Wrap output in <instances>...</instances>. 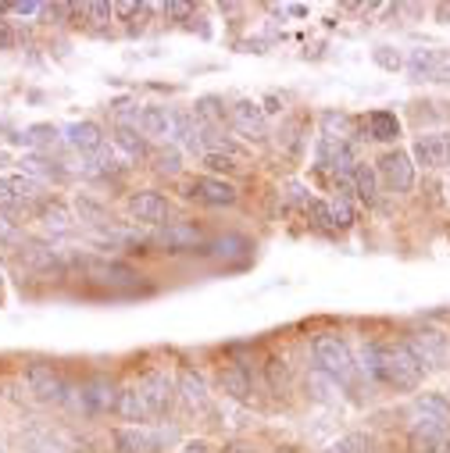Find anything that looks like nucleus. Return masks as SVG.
I'll list each match as a JSON object with an SVG mask.
<instances>
[{
	"label": "nucleus",
	"mask_w": 450,
	"mask_h": 453,
	"mask_svg": "<svg viewBox=\"0 0 450 453\" xmlns=\"http://www.w3.org/2000/svg\"><path fill=\"white\" fill-rule=\"evenodd\" d=\"M165 439H172V432H158L147 425H119L111 432V446L115 453H161Z\"/></svg>",
	"instance_id": "4"
},
{
	"label": "nucleus",
	"mask_w": 450,
	"mask_h": 453,
	"mask_svg": "<svg viewBox=\"0 0 450 453\" xmlns=\"http://www.w3.org/2000/svg\"><path fill=\"white\" fill-rule=\"evenodd\" d=\"M15 47V33L8 22H0V50H12Z\"/></svg>",
	"instance_id": "43"
},
{
	"label": "nucleus",
	"mask_w": 450,
	"mask_h": 453,
	"mask_svg": "<svg viewBox=\"0 0 450 453\" xmlns=\"http://www.w3.org/2000/svg\"><path fill=\"white\" fill-rule=\"evenodd\" d=\"M376 61H379L383 68H390V72H397V68H400V58H393V54H390V47H379V50H376Z\"/></svg>",
	"instance_id": "40"
},
{
	"label": "nucleus",
	"mask_w": 450,
	"mask_h": 453,
	"mask_svg": "<svg viewBox=\"0 0 450 453\" xmlns=\"http://www.w3.org/2000/svg\"><path fill=\"white\" fill-rule=\"evenodd\" d=\"M40 225L54 236H65V233H72V211L61 200H43L40 203Z\"/></svg>",
	"instance_id": "23"
},
{
	"label": "nucleus",
	"mask_w": 450,
	"mask_h": 453,
	"mask_svg": "<svg viewBox=\"0 0 450 453\" xmlns=\"http://www.w3.org/2000/svg\"><path fill=\"white\" fill-rule=\"evenodd\" d=\"M425 379V365L411 354L407 343H379V386H390L397 393L418 389Z\"/></svg>",
	"instance_id": "1"
},
{
	"label": "nucleus",
	"mask_w": 450,
	"mask_h": 453,
	"mask_svg": "<svg viewBox=\"0 0 450 453\" xmlns=\"http://www.w3.org/2000/svg\"><path fill=\"white\" fill-rule=\"evenodd\" d=\"M12 165V154L8 150H0V168H8Z\"/></svg>",
	"instance_id": "48"
},
{
	"label": "nucleus",
	"mask_w": 450,
	"mask_h": 453,
	"mask_svg": "<svg viewBox=\"0 0 450 453\" xmlns=\"http://www.w3.org/2000/svg\"><path fill=\"white\" fill-rule=\"evenodd\" d=\"M15 203V193H12V179H0V211Z\"/></svg>",
	"instance_id": "42"
},
{
	"label": "nucleus",
	"mask_w": 450,
	"mask_h": 453,
	"mask_svg": "<svg viewBox=\"0 0 450 453\" xmlns=\"http://www.w3.org/2000/svg\"><path fill=\"white\" fill-rule=\"evenodd\" d=\"M12 193H15V200L33 203V200H40L43 182H40V179H33V175H19V179H12Z\"/></svg>",
	"instance_id": "33"
},
{
	"label": "nucleus",
	"mask_w": 450,
	"mask_h": 453,
	"mask_svg": "<svg viewBox=\"0 0 450 453\" xmlns=\"http://www.w3.org/2000/svg\"><path fill=\"white\" fill-rule=\"evenodd\" d=\"M65 140H68V147L79 150L82 157H89V154H97V150L104 147V133H100L97 122H75V126H68V129H65Z\"/></svg>",
	"instance_id": "18"
},
{
	"label": "nucleus",
	"mask_w": 450,
	"mask_h": 453,
	"mask_svg": "<svg viewBox=\"0 0 450 453\" xmlns=\"http://www.w3.org/2000/svg\"><path fill=\"white\" fill-rule=\"evenodd\" d=\"M311 357H314V365H318L322 375L336 379L340 386H347V382L358 375L354 350L347 347V339L336 335V332H318V335L311 339Z\"/></svg>",
	"instance_id": "2"
},
{
	"label": "nucleus",
	"mask_w": 450,
	"mask_h": 453,
	"mask_svg": "<svg viewBox=\"0 0 450 453\" xmlns=\"http://www.w3.org/2000/svg\"><path fill=\"white\" fill-rule=\"evenodd\" d=\"M0 453H8V449H4V446H0Z\"/></svg>",
	"instance_id": "50"
},
{
	"label": "nucleus",
	"mask_w": 450,
	"mask_h": 453,
	"mask_svg": "<svg viewBox=\"0 0 450 453\" xmlns=\"http://www.w3.org/2000/svg\"><path fill=\"white\" fill-rule=\"evenodd\" d=\"M229 122L237 126L240 136L261 140V136H265V107L254 104V100H237V104L229 107Z\"/></svg>",
	"instance_id": "13"
},
{
	"label": "nucleus",
	"mask_w": 450,
	"mask_h": 453,
	"mask_svg": "<svg viewBox=\"0 0 450 453\" xmlns=\"http://www.w3.org/2000/svg\"><path fill=\"white\" fill-rule=\"evenodd\" d=\"M115 12H119V15H136L140 4H115Z\"/></svg>",
	"instance_id": "46"
},
{
	"label": "nucleus",
	"mask_w": 450,
	"mask_h": 453,
	"mask_svg": "<svg viewBox=\"0 0 450 453\" xmlns=\"http://www.w3.org/2000/svg\"><path fill=\"white\" fill-rule=\"evenodd\" d=\"M115 150H122L129 161H144L151 150H147V140L140 129H129V126H119L115 129Z\"/></svg>",
	"instance_id": "26"
},
{
	"label": "nucleus",
	"mask_w": 450,
	"mask_h": 453,
	"mask_svg": "<svg viewBox=\"0 0 450 453\" xmlns=\"http://www.w3.org/2000/svg\"><path fill=\"white\" fill-rule=\"evenodd\" d=\"M186 196L197 203H207V207H233L240 200V189L225 179H214V175H193L186 182Z\"/></svg>",
	"instance_id": "6"
},
{
	"label": "nucleus",
	"mask_w": 450,
	"mask_h": 453,
	"mask_svg": "<svg viewBox=\"0 0 450 453\" xmlns=\"http://www.w3.org/2000/svg\"><path fill=\"white\" fill-rule=\"evenodd\" d=\"M329 203H332L336 233H340V229H351V225H354V207H351V200H347V196H336V200H329Z\"/></svg>",
	"instance_id": "34"
},
{
	"label": "nucleus",
	"mask_w": 450,
	"mask_h": 453,
	"mask_svg": "<svg viewBox=\"0 0 450 453\" xmlns=\"http://www.w3.org/2000/svg\"><path fill=\"white\" fill-rule=\"evenodd\" d=\"M265 104H268V107H265V111H268V115H272V111H279V96H268Z\"/></svg>",
	"instance_id": "47"
},
{
	"label": "nucleus",
	"mask_w": 450,
	"mask_h": 453,
	"mask_svg": "<svg viewBox=\"0 0 450 453\" xmlns=\"http://www.w3.org/2000/svg\"><path fill=\"white\" fill-rule=\"evenodd\" d=\"M369 136L376 143H397L400 140V119L393 111H372L369 115Z\"/></svg>",
	"instance_id": "24"
},
{
	"label": "nucleus",
	"mask_w": 450,
	"mask_h": 453,
	"mask_svg": "<svg viewBox=\"0 0 450 453\" xmlns=\"http://www.w3.org/2000/svg\"><path fill=\"white\" fill-rule=\"evenodd\" d=\"M304 211H307V218H311V225H314V229L336 233V221H332V203H329V200H311Z\"/></svg>",
	"instance_id": "32"
},
{
	"label": "nucleus",
	"mask_w": 450,
	"mask_h": 453,
	"mask_svg": "<svg viewBox=\"0 0 450 453\" xmlns=\"http://www.w3.org/2000/svg\"><path fill=\"white\" fill-rule=\"evenodd\" d=\"M126 211H129L133 221H140V225H154V229H161V225H168L172 203H168V196H161L158 189H136V193H129Z\"/></svg>",
	"instance_id": "5"
},
{
	"label": "nucleus",
	"mask_w": 450,
	"mask_h": 453,
	"mask_svg": "<svg viewBox=\"0 0 450 453\" xmlns=\"http://www.w3.org/2000/svg\"><path fill=\"white\" fill-rule=\"evenodd\" d=\"M193 119L204 126V129H214L218 122H225V100L221 96H200L193 104Z\"/></svg>",
	"instance_id": "28"
},
{
	"label": "nucleus",
	"mask_w": 450,
	"mask_h": 453,
	"mask_svg": "<svg viewBox=\"0 0 450 453\" xmlns=\"http://www.w3.org/2000/svg\"><path fill=\"white\" fill-rule=\"evenodd\" d=\"M322 140H332V143H351L358 133H354V119L344 115V111H322Z\"/></svg>",
	"instance_id": "22"
},
{
	"label": "nucleus",
	"mask_w": 450,
	"mask_h": 453,
	"mask_svg": "<svg viewBox=\"0 0 450 453\" xmlns=\"http://www.w3.org/2000/svg\"><path fill=\"white\" fill-rule=\"evenodd\" d=\"M89 279L107 289H126L140 282V272L129 268L126 261H89Z\"/></svg>",
	"instance_id": "12"
},
{
	"label": "nucleus",
	"mask_w": 450,
	"mask_h": 453,
	"mask_svg": "<svg viewBox=\"0 0 450 453\" xmlns=\"http://www.w3.org/2000/svg\"><path fill=\"white\" fill-rule=\"evenodd\" d=\"M354 193H358L369 207L379 200V172H376L372 165H365V161H358V168H354Z\"/></svg>",
	"instance_id": "27"
},
{
	"label": "nucleus",
	"mask_w": 450,
	"mask_h": 453,
	"mask_svg": "<svg viewBox=\"0 0 450 453\" xmlns=\"http://www.w3.org/2000/svg\"><path fill=\"white\" fill-rule=\"evenodd\" d=\"M218 386L225 389V396H233V400H251V393H254L247 365H225L221 375H218Z\"/></svg>",
	"instance_id": "20"
},
{
	"label": "nucleus",
	"mask_w": 450,
	"mask_h": 453,
	"mask_svg": "<svg viewBox=\"0 0 450 453\" xmlns=\"http://www.w3.org/2000/svg\"><path fill=\"white\" fill-rule=\"evenodd\" d=\"M411 72L422 79V75H432V54L429 50H415L411 54Z\"/></svg>",
	"instance_id": "36"
},
{
	"label": "nucleus",
	"mask_w": 450,
	"mask_h": 453,
	"mask_svg": "<svg viewBox=\"0 0 450 453\" xmlns=\"http://www.w3.org/2000/svg\"><path fill=\"white\" fill-rule=\"evenodd\" d=\"M200 229L193 221H168V225H161V233H158V247H165V250H172V254H179V250H197L200 247Z\"/></svg>",
	"instance_id": "15"
},
{
	"label": "nucleus",
	"mask_w": 450,
	"mask_h": 453,
	"mask_svg": "<svg viewBox=\"0 0 450 453\" xmlns=\"http://www.w3.org/2000/svg\"><path fill=\"white\" fill-rule=\"evenodd\" d=\"M175 453H214V446H211L207 439H190V442H182Z\"/></svg>",
	"instance_id": "39"
},
{
	"label": "nucleus",
	"mask_w": 450,
	"mask_h": 453,
	"mask_svg": "<svg viewBox=\"0 0 450 453\" xmlns=\"http://www.w3.org/2000/svg\"><path fill=\"white\" fill-rule=\"evenodd\" d=\"M221 453H254V446L251 442H225Z\"/></svg>",
	"instance_id": "45"
},
{
	"label": "nucleus",
	"mask_w": 450,
	"mask_h": 453,
	"mask_svg": "<svg viewBox=\"0 0 450 453\" xmlns=\"http://www.w3.org/2000/svg\"><path fill=\"white\" fill-rule=\"evenodd\" d=\"M376 172H379V179L393 189V193H411V186H415V165H411V157L404 154V150H386L379 161H376Z\"/></svg>",
	"instance_id": "9"
},
{
	"label": "nucleus",
	"mask_w": 450,
	"mask_h": 453,
	"mask_svg": "<svg viewBox=\"0 0 450 453\" xmlns=\"http://www.w3.org/2000/svg\"><path fill=\"white\" fill-rule=\"evenodd\" d=\"M26 382L36 393V400L43 403H65L68 400V382L61 379V372H54V365H26Z\"/></svg>",
	"instance_id": "8"
},
{
	"label": "nucleus",
	"mask_w": 450,
	"mask_h": 453,
	"mask_svg": "<svg viewBox=\"0 0 450 453\" xmlns=\"http://www.w3.org/2000/svg\"><path fill=\"white\" fill-rule=\"evenodd\" d=\"M115 414H119L122 421H129V425H147V421H154V411H151V403H147V396H144L140 386H126V389L119 393Z\"/></svg>",
	"instance_id": "17"
},
{
	"label": "nucleus",
	"mask_w": 450,
	"mask_h": 453,
	"mask_svg": "<svg viewBox=\"0 0 450 453\" xmlns=\"http://www.w3.org/2000/svg\"><path fill=\"white\" fill-rule=\"evenodd\" d=\"M0 240H4V243H15L19 240V225L4 211H0Z\"/></svg>",
	"instance_id": "38"
},
{
	"label": "nucleus",
	"mask_w": 450,
	"mask_h": 453,
	"mask_svg": "<svg viewBox=\"0 0 450 453\" xmlns=\"http://www.w3.org/2000/svg\"><path fill=\"white\" fill-rule=\"evenodd\" d=\"M29 265H36L43 272H54V268H61V254H54L50 247H36V250H29Z\"/></svg>",
	"instance_id": "35"
},
{
	"label": "nucleus",
	"mask_w": 450,
	"mask_h": 453,
	"mask_svg": "<svg viewBox=\"0 0 450 453\" xmlns=\"http://www.w3.org/2000/svg\"><path fill=\"white\" fill-rule=\"evenodd\" d=\"M0 282H4V268H0Z\"/></svg>",
	"instance_id": "49"
},
{
	"label": "nucleus",
	"mask_w": 450,
	"mask_h": 453,
	"mask_svg": "<svg viewBox=\"0 0 450 453\" xmlns=\"http://www.w3.org/2000/svg\"><path fill=\"white\" fill-rule=\"evenodd\" d=\"M404 343L411 347V354L425 365V368H439L443 361H446V354H450V343H446V335L443 332H436V328H418V332H411Z\"/></svg>",
	"instance_id": "10"
},
{
	"label": "nucleus",
	"mask_w": 450,
	"mask_h": 453,
	"mask_svg": "<svg viewBox=\"0 0 450 453\" xmlns=\"http://www.w3.org/2000/svg\"><path fill=\"white\" fill-rule=\"evenodd\" d=\"M175 393H179L190 407H204V403H207V379H204L197 368L182 365L179 375H175Z\"/></svg>",
	"instance_id": "19"
},
{
	"label": "nucleus",
	"mask_w": 450,
	"mask_h": 453,
	"mask_svg": "<svg viewBox=\"0 0 450 453\" xmlns=\"http://www.w3.org/2000/svg\"><path fill=\"white\" fill-rule=\"evenodd\" d=\"M407 453H450V428L446 432H411Z\"/></svg>",
	"instance_id": "25"
},
{
	"label": "nucleus",
	"mask_w": 450,
	"mask_h": 453,
	"mask_svg": "<svg viewBox=\"0 0 450 453\" xmlns=\"http://www.w3.org/2000/svg\"><path fill=\"white\" fill-rule=\"evenodd\" d=\"M43 4H12V15H40Z\"/></svg>",
	"instance_id": "44"
},
{
	"label": "nucleus",
	"mask_w": 450,
	"mask_h": 453,
	"mask_svg": "<svg viewBox=\"0 0 450 453\" xmlns=\"http://www.w3.org/2000/svg\"><path fill=\"white\" fill-rule=\"evenodd\" d=\"M415 157L425 168H446L450 165V133H422L415 140Z\"/></svg>",
	"instance_id": "14"
},
{
	"label": "nucleus",
	"mask_w": 450,
	"mask_h": 453,
	"mask_svg": "<svg viewBox=\"0 0 450 453\" xmlns=\"http://www.w3.org/2000/svg\"><path fill=\"white\" fill-rule=\"evenodd\" d=\"M136 386L144 389V396H147L154 418H165V414L172 411V403H175V379H172L168 372H147Z\"/></svg>",
	"instance_id": "11"
},
{
	"label": "nucleus",
	"mask_w": 450,
	"mask_h": 453,
	"mask_svg": "<svg viewBox=\"0 0 450 453\" xmlns=\"http://www.w3.org/2000/svg\"><path fill=\"white\" fill-rule=\"evenodd\" d=\"M122 172H126V165H122L119 150L107 147V143H104L97 154L86 157V175H93V179H115V175H122Z\"/></svg>",
	"instance_id": "21"
},
{
	"label": "nucleus",
	"mask_w": 450,
	"mask_h": 453,
	"mask_svg": "<svg viewBox=\"0 0 450 453\" xmlns=\"http://www.w3.org/2000/svg\"><path fill=\"white\" fill-rule=\"evenodd\" d=\"M190 12H193V8H190V4H179V0L165 4V15H168V19H190Z\"/></svg>",
	"instance_id": "41"
},
{
	"label": "nucleus",
	"mask_w": 450,
	"mask_h": 453,
	"mask_svg": "<svg viewBox=\"0 0 450 453\" xmlns=\"http://www.w3.org/2000/svg\"><path fill=\"white\" fill-rule=\"evenodd\" d=\"M154 172H158V175L175 179V175L182 172V154H179L175 147H161V150L154 154Z\"/></svg>",
	"instance_id": "31"
},
{
	"label": "nucleus",
	"mask_w": 450,
	"mask_h": 453,
	"mask_svg": "<svg viewBox=\"0 0 450 453\" xmlns=\"http://www.w3.org/2000/svg\"><path fill=\"white\" fill-rule=\"evenodd\" d=\"M411 432H446L450 428V400L443 393H418L407 411Z\"/></svg>",
	"instance_id": "3"
},
{
	"label": "nucleus",
	"mask_w": 450,
	"mask_h": 453,
	"mask_svg": "<svg viewBox=\"0 0 450 453\" xmlns=\"http://www.w3.org/2000/svg\"><path fill=\"white\" fill-rule=\"evenodd\" d=\"M322 453H372V439L361 435V432H351V435H344V439L329 442Z\"/></svg>",
	"instance_id": "30"
},
{
	"label": "nucleus",
	"mask_w": 450,
	"mask_h": 453,
	"mask_svg": "<svg viewBox=\"0 0 450 453\" xmlns=\"http://www.w3.org/2000/svg\"><path fill=\"white\" fill-rule=\"evenodd\" d=\"M200 161H204V168H207V175H233L240 165H237V157L233 154H225V150H204L200 154Z\"/></svg>",
	"instance_id": "29"
},
{
	"label": "nucleus",
	"mask_w": 450,
	"mask_h": 453,
	"mask_svg": "<svg viewBox=\"0 0 450 453\" xmlns=\"http://www.w3.org/2000/svg\"><path fill=\"white\" fill-rule=\"evenodd\" d=\"M82 15L100 26V22H107L111 15H115V8H111V4H82Z\"/></svg>",
	"instance_id": "37"
},
{
	"label": "nucleus",
	"mask_w": 450,
	"mask_h": 453,
	"mask_svg": "<svg viewBox=\"0 0 450 453\" xmlns=\"http://www.w3.org/2000/svg\"><path fill=\"white\" fill-rule=\"evenodd\" d=\"M119 393H122V389L111 382L107 375H97V379L82 382V389H79V411L89 414V418L107 414V411H115V407H119Z\"/></svg>",
	"instance_id": "7"
},
{
	"label": "nucleus",
	"mask_w": 450,
	"mask_h": 453,
	"mask_svg": "<svg viewBox=\"0 0 450 453\" xmlns=\"http://www.w3.org/2000/svg\"><path fill=\"white\" fill-rule=\"evenodd\" d=\"M140 133H144L147 140H165V143H172V133H175L172 111H168V107H158V104L140 107Z\"/></svg>",
	"instance_id": "16"
}]
</instances>
